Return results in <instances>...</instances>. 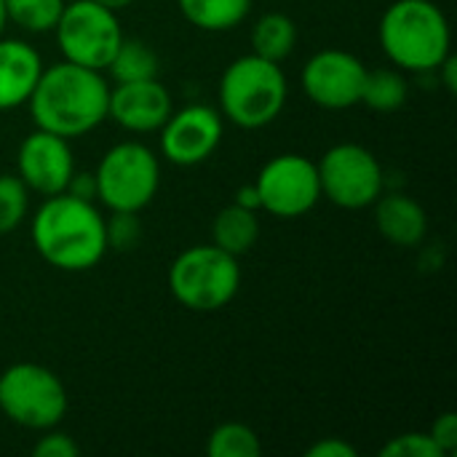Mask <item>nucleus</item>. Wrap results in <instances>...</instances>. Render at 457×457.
Returning a JSON list of instances; mask_svg holds the SVG:
<instances>
[{"label":"nucleus","instance_id":"32","mask_svg":"<svg viewBox=\"0 0 457 457\" xmlns=\"http://www.w3.org/2000/svg\"><path fill=\"white\" fill-rule=\"evenodd\" d=\"M233 204H238V206H244V209H252V212H260V193H257L254 182H252V185L238 187V190H236Z\"/></svg>","mask_w":457,"mask_h":457},{"label":"nucleus","instance_id":"33","mask_svg":"<svg viewBox=\"0 0 457 457\" xmlns=\"http://www.w3.org/2000/svg\"><path fill=\"white\" fill-rule=\"evenodd\" d=\"M94 3H99V5H104V8H110V11H123V8H129L134 0H94Z\"/></svg>","mask_w":457,"mask_h":457},{"label":"nucleus","instance_id":"30","mask_svg":"<svg viewBox=\"0 0 457 457\" xmlns=\"http://www.w3.org/2000/svg\"><path fill=\"white\" fill-rule=\"evenodd\" d=\"M67 193L78 195V198H86V201H96V185H94V174L91 171H78L72 174L70 185H67Z\"/></svg>","mask_w":457,"mask_h":457},{"label":"nucleus","instance_id":"29","mask_svg":"<svg viewBox=\"0 0 457 457\" xmlns=\"http://www.w3.org/2000/svg\"><path fill=\"white\" fill-rule=\"evenodd\" d=\"M305 455L308 457H356L359 455V450H356L351 442L340 439V436H329V439H319L316 445H311V447L305 450Z\"/></svg>","mask_w":457,"mask_h":457},{"label":"nucleus","instance_id":"34","mask_svg":"<svg viewBox=\"0 0 457 457\" xmlns=\"http://www.w3.org/2000/svg\"><path fill=\"white\" fill-rule=\"evenodd\" d=\"M5 27H8V16H5V5L0 0V35H5Z\"/></svg>","mask_w":457,"mask_h":457},{"label":"nucleus","instance_id":"4","mask_svg":"<svg viewBox=\"0 0 457 457\" xmlns=\"http://www.w3.org/2000/svg\"><path fill=\"white\" fill-rule=\"evenodd\" d=\"M289 83L278 62L257 54L233 59L217 86L220 115L238 129L254 131L270 126L287 107Z\"/></svg>","mask_w":457,"mask_h":457},{"label":"nucleus","instance_id":"14","mask_svg":"<svg viewBox=\"0 0 457 457\" xmlns=\"http://www.w3.org/2000/svg\"><path fill=\"white\" fill-rule=\"evenodd\" d=\"M174 110L171 91L158 80H134L110 86L107 120L131 134H155Z\"/></svg>","mask_w":457,"mask_h":457},{"label":"nucleus","instance_id":"27","mask_svg":"<svg viewBox=\"0 0 457 457\" xmlns=\"http://www.w3.org/2000/svg\"><path fill=\"white\" fill-rule=\"evenodd\" d=\"M32 455L35 457H78L80 455V447H78V442H75L70 434L59 431V426H56V428L40 431V439L32 445Z\"/></svg>","mask_w":457,"mask_h":457},{"label":"nucleus","instance_id":"21","mask_svg":"<svg viewBox=\"0 0 457 457\" xmlns=\"http://www.w3.org/2000/svg\"><path fill=\"white\" fill-rule=\"evenodd\" d=\"M407 99H410V80L402 70L391 64L367 72L364 91H361L364 107H370L372 112H396L407 104Z\"/></svg>","mask_w":457,"mask_h":457},{"label":"nucleus","instance_id":"15","mask_svg":"<svg viewBox=\"0 0 457 457\" xmlns=\"http://www.w3.org/2000/svg\"><path fill=\"white\" fill-rule=\"evenodd\" d=\"M43 67L32 43L0 35V112L19 110L29 102Z\"/></svg>","mask_w":457,"mask_h":457},{"label":"nucleus","instance_id":"1","mask_svg":"<svg viewBox=\"0 0 457 457\" xmlns=\"http://www.w3.org/2000/svg\"><path fill=\"white\" fill-rule=\"evenodd\" d=\"M29 238L43 262L64 273H86L107 254L104 214L72 193L46 195L29 220Z\"/></svg>","mask_w":457,"mask_h":457},{"label":"nucleus","instance_id":"13","mask_svg":"<svg viewBox=\"0 0 457 457\" xmlns=\"http://www.w3.org/2000/svg\"><path fill=\"white\" fill-rule=\"evenodd\" d=\"M75 174V155L70 139L46 129L29 131L16 150V177L29 193L46 198L64 193Z\"/></svg>","mask_w":457,"mask_h":457},{"label":"nucleus","instance_id":"26","mask_svg":"<svg viewBox=\"0 0 457 457\" xmlns=\"http://www.w3.org/2000/svg\"><path fill=\"white\" fill-rule=\"evenodd\" d=\"M380 457H445L428 431H410L388 439L380 450Z\"/></svg>","mask_w":457,"mask_h":457},{"label":"nucleus","instance_id":"20","mask_svg":"<svg viewBox=\"0 0 457 457\" xmlns=\"http://www.w3.org/2000/svg\"><path fill=\"white\" fill-rule=\"evenodd\" d=\"M161 72V59L155 48L137 37H123L115 56L110 59L104 75L112 83H134V80H153Z\"/></svg>","mask_w":457,"mask_h":457},{"label":"nucleus","instance_id":"16","mask_svg":"<svg viewBox=\"0 0 457 457\" xmlns=\"http://www.w3.org/2000/svg\"><path fill=\"white\" fill-rule=\"evenodd\" d=\"M375 209V228L378 233L402 249H415L428 236V214L420 201H415L407 193H380V198L372 204Z\"/></svg>","mask_w":457,"mask_h":457},{"label":"nucleus","instance_id":"11","mask_svg":"<svg viewBox=\"0 0 457 457\" xmlns=\"http://www.w3.org/2000/svg\"><path fill=\"white\" fill-rule=\"evenodd\" d=\"M367 64L345 48L316 51L300 72L303 94L321 110H351L361 104Z\"/></svg>","mask_w":457,"mask_h":457},{"label":"nucleus","instance_id":"31","mask_svg":"<svg viewBox=\"0 0 457 457\" xmlns=\"http://www.w3.org/2000/svg\"><path fill=\"white\" fill-rule=\"evenodd\" d=\"M434 72H436V78L442 80L445 91H447V94H455V91H457V62H455V56L450 54V56H447V59H445V62H442V64H439V67H436Z\"/></svg>","mask_w":457,"mask_h":457},{"label":"nucleus","instance_id":"22","mask_svg":"<svg viewBox=\"0 0 457 457\" xmlns=\"http://www.w3.org/2000/svg\"><path fill=\"white\" fill-rule=\"evenodd\" d=\"M67 0H3L8 24L29 35L54 32Z\"/></svg>","mask_w":457,"mask_h":457},{"label":"nucleus","instance_id":"8","mask_svg":"<svg viewBox=\"0 0 457 457\" xmlns=\"http://www.w3.org/2000/svg\"><path fill=\"white\" fill-rule=\"evenodd\" d=\"M321 198L345 212L372 209L386 190V171L380 158L359 142L332 145L316 163Z\"/></svg>","mask_w":457,"mask_h":457},{"label":"nucleus","instance_id":"25","mask_svg":"<svg viewBox=\"0 0 457 457\" xmlns=\"http://www.w3.org/2000/svg\"><path fill=\"white\" fill-rule=\"evenodd\" d=\"M112 217L104 220L107 228V249H118V252H129L139 244L142 238V225H139V214L134 212H110Z\"/></svg>","mask_w":457,"mask_h":457},{"label":"nucleus","instance_id":"28","mask_svg":"<svg viewBox=\"0 0 457 457\" xmlns=\"http://www.w3.org/2000/svg\"><path fill=\"white\" fill-rule=\"evenodd\" d=\"M428 436L434 439V445L439 447V453L445 457L455 455L457 450V415L453 412H445L439 415L431 428H428Z\"/></svg>","mask_w":457,"mask_h":457},{"label":"nucleus","instance_id":"9","mask_svg":"<svg viewBox=\"0 0 457 457\" xmlns=\"http://www.w3.org/2000/svg\"><path fill=\"white\" fill-rule=\"evenodd\" d=\"M54 35L64 62L102 72L126 37L118 13L94 0H67Z\"/></svg>","mask_w":457,"mask_h":457},{"label":"nucleus","instance_id":"3","mask_svg":"<svg viewBox=\"0 0 457 457\" xmlns=\"http://www.w3.org/2000/svg\"><path fill=\"white\" fill-rule=\"evenodd\" d=\"M378 40L402 72H434L453 54L450 19L434 0H394L380 16Z\"/></svg>","mask_w":457,"mask_h":457},{"label":"nucleus","instance_id":"23","mask_svg":"<svg viewBox=\"0 0 457 457\" xmlns=\"http://www.w3.org/2000/svg\"><path fill=\"white\" fill-rule=\"evenodd\" d=\"M206 453L209 457H257L262 453V442L252 426L230 420V423H220L209 434Z\"/></svg>","mask_w":457,"mask_h":457},{"label":"nucleus","instance_id":"5","mask_svg":"<svg viewBox=\"0 0 457 457\" xmlns=\"http://www.w3.org/2000/svg\"><path fill=\"white\" fill-rule=\"evenodd\" d=\"M171 297L193 313L228 308L241 289L238 257L214 244H198L174 257L166 273Z\"/></svg>","mask_w":457,"mask_h":457},{"label":"nucleus","instance_id":"10","mask_svg":"<svg viewBox=\"0 0 457 457\" xmlns=\"http://www.w3.org/2000/svg\"><path fill=\"white\" fill-rule=\"evenodd\" d=\"M254 187L260 193V212L278 220H297L321 201L319 169L300 153L273 155L257 171Z\"/></svg>","mask_w":457,"mask_h":457},{"label":"nucleus","instance_id":"2","mask_svg":"<svg viewBox=\"0 0 457 457\" xmlns=\"http://www.w3.org/2000/svg\"><path fill=\"white\" fill-rule=\"evenodd\" d=\"M110 80L102 70L72 62L43 67L37 86L27 102L35 129H46L64 139L86 137L107 120Z\"/></svg>","mask_w":457,"mask_h":457},{"label":"nucleus","instance_id":"18","mask_svg":"<svg viewBox=\"0 0 457 457\" xmlns=\"http://www.w3.org/2000/svg\"><path fill=\"white\" fill-rule=\"evenodd\" d=\"M249 40H252V54L281 64L284 59L292 56L297 46V24L292 21V16L281 11H268L254 21Z\"/></svg>","mask_w":457,"mask_h":457},{"label":"nucleus","instance_id":"17","mask_svg":"<svg viewBox=\"0 0 457 457\" xmlns=\"http://www.w3.org/2000/svg\"><path fill=\"white\" fill-rule=\"evenodd\" d=\"M260 241V212L228 204L217 212L212 222V244L225 249L233 257H241L254 249Z\"/></svg>","mask_w":457,"mask_h":457},{"label":"nucleus","instance_id":"6","mask_svg":"<svg viewBox=\"0 0 457 457\" xmlns=\"http://www.w3.org/2000/svg\"><path fill=\"white\" fill-rule=\"evenodd\" d=\"M94 185L96 201L107 212H145L161 187L158 155L137 139L112 145L96 163Z\"/></svg>","mask_w":457,"mask_h":457},{"label":"nucleus","instance_id":"19","mask_svg":"<svg viewBox=\"0 0 457 457\" xmlns=\"http://www.w3.org/2000/svg\"><path fill=\"white\" fill-rule=\"evenodd\" d=\"M187 24L206 32H230L252 11V0H177Z\"/></svg>","mask_w":457,"mask_h":457},{"label":"nucleus","instance_id":"7","mask_svg":"<svg viewBox=\"0 0 457 457\" xmlns=\"http://www.w3.org/2000/svg\"><path fill=\"white\" fill-rule=\"evenodd\" d=\"M70 410V396L56 372L35 361H16L0 372V412L19 428H56Z\"/></svg>","mask_w":457,"mask_h":457},{"label":"nucleus","instance_id":"24","mask_svg":"<svg viewBox=\"0 0 457 457\" xmlns=\"http://www.w3.org/2000/svg\"><path fill=\"white\" fill-rule=\"evenodd\" d=\"M29 190L16 174H0V236L13 233L29 214Z\"/></svg>","mask_w":457,"mask_h":457},{"label":"nucleus","instance_id":"12","mask_svg":"<svg viewBox=\"0 0 457 457\" xmlns=\"http://www.w3.org/2000/svg\"><path fill=\"white\" fill-rule=\"evenodd\" d=\"M158 134L161 155L174 166L190 169L217 153L225 137V118L212 104H185L171 110Z\"/></svg>","mask_w":457,"mask_h":457}]
</instances>
